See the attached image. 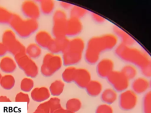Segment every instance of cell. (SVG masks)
<instances>
[{
  "label": "cell",
  "instance_id": "19",
  "mask_svg": "<svg viewBox=\"0 0 151 113\" xmlns=\"http://www.w3.org/2000/svg\"><path fill=\"white\" fill-rule=\"evenodd\" d=\"M113 31L114 32V34H115L117 37L121 40L122 44L131 46L135 43L136 41L132 36L119 27L114 25L113 28Z\"/></svg>",
  "mask_w": 151,
  "mask_h": 113
},
{
  "label": "cell",
  "instance_id": "35",
  "mask_svg": "<svg viewBox=\"0 0 151 113\" xmlns=\"http://www.w3.org/2000/svg\"><path fill=\"white\" fill-rule=\"evenodd\" d=\"M113 109L110 105L104 103L97 107L95 113H113Z\"/></svg>",
  "mask_w": 151,
  "mask_h": 113
},
{
  "label": "cell",
  "instance_id": "9",
  "mask_svg": "<svg viewBox=\"0 0 151 113\" xmlns=\"http://www.w3.org/2000/svg\"><path fill=\"white\" fill-rule=\"evenodd\" d=\"M109 83L117 92H122L127 89L129 86V80L124 76L121 71H113L107 77Z\"/></svg>",
  "mask_w": 151,
  "mask_h": 113
},
{
  "label": "cell",
  "instance_id": "5",
  "mask_svg": "<svg viewBox=\"0 0 151 113\" xmlns=\"http://www.w3.org/2000/svg\"><path fill=\"white\" fill-rule=\"evenodd\" d=\"M63 64V59L60 56L48 53L43 58L40 68L41 73L44 77H51L61 68Z\"/></svg>",
  "mask_w": 151,
  "mask_h": 113
},
{
  "label": "cell",
  "instance_id": "32",
  "mask_svg": "<svg viewBox=\"0 0 151 113\" xmlns=\"http://www.w3.org/2000/svg\"><path fill=\"white\" fill-rule=\"evenodd\" d=\"M143 109L144 113H151V90L147 91L143 97Z\"/></svg>",
  "mask_w": 151,
  "mask_h": 113
},
{
  "label": "cell",
  "instance_id": "14",
  "mask_svg": "<svg viewBox=\"0 0 151 113\" xmlns=\"http://www.w3.org/2000/svg\"><path fill=\"white\" fill-rule=\"evenodd\" d=\"M91 80V74L88 70L85 68H77L74 82L78 87L81 88H86Z\"/></svg>",
  "mask_w": 151,
  "mask_h": 113
},
{
  "label": "cell",
  "instance_id": "21",
  "mask_svg": "<svg viewBox=\"0 0 151 113\" xmlns=\"http://www.w3.org/2000/svg\"><path fill=\"white\" fill-rule=\"evenodd\" d=\"M87 93L91 97H97L101 94L103 86L101 83L97 80H91L86 87Z\"/></svg>",
  "mask_w": 151,
  "mask_h": 113
},
{
  "label": "cell",
  "instance_id": "8",
  "mask_svg": "<svg viewBox=\"0 0 151 113\" xmlns=\"http://www.w3.org/2000/svg\"><path fill=\"white\" fill-rule=\"evenodd\" d=\"M67 19L66 14L64 11L57 9L54 12L52 17L53 26L52 31L55 38L67 36Z\"/></svg>",
  "mask_w": 151,
  "mask_h": 113
},
{
  "label": "cell",
  "instance_id": "24",
  "mask_svg": "<svg viewBox=\"0 0 151 113\" xmlns=\"http://www.w3.org/2000/svg\"><path fill=\"white\" fill-rule=\"evenodd\" d=\"M41 48L36 43H31L26 48V54L31 59H37L41 55Z\"/></svg>",
  "mask_w": 151,
  "mask_h": 113
},
{
  "label": "cell",
  "instance_id": "31",
  "mask_svg": "<svg viewBox=\"0 0 151 113\" xmlns=\"http://www.w3.org/2000/svg\"><path fill=\"white\" fill-rule=\"evenodd\" d=\"M87 12L88 11L86 9L75 5L70 10V18L80 19L86 15Z\"/></svg>",
  "mask_w": 151,
  "mask_h": 113
},
{
  "label": "cell",
  "instance_id": "13",
  "mask_svg": "<svg viewBox=\"0 0 151 113\" xmlns=\"http://www.w3.org/2000/svg\"><path fill=\"white\" fill-rule=\"evenodd\" d=\"M114 64L110 58H103L97 62L96 72L98 75L101 78H107L108 75L114 71Z\"/></svg>",
  "mask_w": 151,
  "mask_h": 113
},
{
  "label": "cell",
  "instance_id": "26",
  "mask_svg": "<svg viewBox=\"0 0 151 113\" xmlns=\"http://www.w3.org/2000/svg\"><path fill=\"white\" fill-rule=\"evenodd\" d=\"M121 72L129 81L134 79L137 74V70L136 67L132 64L124 65L122 68Z\"/></svg>",
  "mask_w": 151,
  "mask_h": 113
},
{
  "label": "cell",
  "instance_id": "17",
  "mask_svg": "<svg viewBox=\"0 0 151 113\" xmlns=\"http://www.w3.org/2000/svg\"><path fill=\"white\" fill-rule=\"evenodd\" d=\"M149 87V81L145 77L135 78L132 83V89L136 94H142L146 92Z\"/></svg>",
  "mask_w": 151,
  "mask_h": 113
},
{
  "label": "cell",
  "instance_id": "7",
  "mask_svg": "<svg viewBox=\"0 0 151 113\" xmlns=\"http://www.w3.org/2000/svg\"><path fill=\"white\" fill-rule=\"evenodd\" d=\"M15 61L24 74L29 78H35L38 74V67L36 63L26 53L14 56Z\"/></svg>",
  "mask_w": 151,
  "mask_h": 113
},
{
  "label": "cell",
  "instance_id": "10",
  "mask_svg": "<svg viewBox=\"0 0 151 113\" xmlns=\"http://www.w3.org/2000/svg\"><path fill=\"white\" fill-rule=\"evenodd\" d=\"M138 97L132 89H126L122 92L119 97V105L120 108L124 111L134 109L137 104Z\"/></svg>",
  "mask_w": 151,
  "mask_h": 113
},
{
  "label": "cell",
  "instance_id": "18",
  "mask_svg": "<svg viewBox=\"0 0 151 113\" xmlns=\"http://www.w3.org/2000/svg\"><path fill=\"white\" fill-rule=\"evenodd\" d=\"M17 68V63L11 57L8 56H4L0 61V69L1 70L6 73L10 74L14 72Z\"/></svg>",
  "mask_w": 151,
  "mask_h": 113
},
{
  "label": "cell",
  "instance_id": "23",
  "mask_svg": "<svg viewBox=\"0 0 151 113\" xmlns=\"http://www.w3.org/2000/svg\"><path fill=\"white\" fill-rule=\"evenodd\" d=\"M64 88V82L60 79H57L51 84L49 87V91L51 95L57 97V96L60 95L63 93Z\"/></svg>",
  "mask_w": 151,
  "mask_h": 113
},
{
  "label": "cell",
  "instance_id": "12",
  "mask_svg": "<svg viewBox=\"0 0 151 113\" xmlns=\"http://www.w3.org/2000/svg\"><path fill=\"white\" fill-rule=\"evenodd\" d=\"M70 42V40L67 36L52 38L47 49L53 54L60 52H64L67 49Z\"/></svg>",
  "mask_w": 151,
  "mask_h": 113
},
{
  "label": "cell",
  "instance_id": "4",
  "mask_svg": "<svg viewBox=\"0 0 151 113\" xmlns=\"http://www.w3.org/2000/svg\"><path fill=\"white\" fill-rule=\"evenodd\" d=\"M9 24L14 31V32L23 38L29 37L38 28V24L37 20L31 19H23L17 14H12Z\"/></svg>",
  "mask_w": 151,
  "mask_h": 113
},
{
  "label": "cell",
  "instance_id": "22",
  "mask_svg": "<svg viewBox=\"0 0 151 113\" xmlns=\"http://www.w3.org/2000/svg\"><path fill=\"white\" fill-rule=\"evenodd\" d=\"M52 39L51 35L45 31H40L37 33L35 36V41L40 47L47 48L50 41Z\"/></svg>",
  "mask_w": 151,
  "mask_h": 113
},
{
  "label": "cell",
  "instance_id": "36",
  "mask_svg": "<svg viewBox=\"0 0 151 113\" xmlns=\"http://www.w3.org/2000/svg\"><path fill=\"white\" fill-rule=\"evenodd\" d=\"M33 113H50V107L47 101L40 104Z\"/></svg>",
  "mask_w": 151,
  "mask_h": 113
},
{
  "label": "cell",
  "instance_id": "30",
  "mask_svg": "<svg viewBox=\"0 0 151 113\" xmlns=\"http://www.w3.org/2000/svg\"><path fill=\"white\" fill-rule=\"evenodd\" d=\"M34 82L31 78H24L20 83V88L22 92H28L33 89Z\"/></svg>",
  "mask_w": 151,
  "mask_h": 113
},
{
  "label": "cell",
  "instance_id": "42",
  "mask_svg": "<svg viewBox=\"0 0 151 113\" xmlns=\"http://www.w3.org/2000/svg\"><path fill=\"white\" fill-rule=\"evenodd\" d=\"M0 102H11V100L6 96L0 95Z\"/></svg>",
  "mask_w": 151,
  "mask_h": 113
},
{
  "label": "cell",
  "instance_id": "11",
  "mask_svg": "<svg viewBox=\"0 0 151 113\" xmlns=\"http://www.w3.org/2000/svg\"><path fill=\"white\" fill-rule=\"evenodd\" d=\"M21 11L28 19L36 20L40 15L39 6L32 1H24L21 5Z\"/></svg>",
  "mask_w": 151,
  "mask_h": 113
},
{
  "label": "cell",
  "instance_id": "28",
  "mask_svg": "<svg viewBox=\"0 0 151 113\" xmlns=\"http://www.w3.org/2000/svg\"><path fill=\"white\" fill-rule=\"evenodd\" d=\"M40 8L44 14H50L55 7L54 2L52 0H41L40 1Z\"/></svg>",
  "mask_w": 151,
  "mask_h": 113
},
{
  "label": "cell",
  "instance_id": "33",
  "mask_svg": "<svg viewBox=\"0 0 151 113\" xmlns=\"http://www.w3.org/2000/svg\"><path fill=\"white\" fill-rule=\"evenodd\" d=\"M47 102L50 107V113H53L54 111L62 108L60 103V99L56 97L51 98Z\"/></svg>",
  "mask_w": 151,
  "mask_h": 113
},
{
  "label": "cell",
  "instance_id": "6",
  "mask_svg": "<svg viewBox=\"0 0 151 113\" xmlns=\"http://www.w3.org/2000/svg\"><path fill=\"white\" fill-rule=\"evenodd\" d=\"M2 42L7 51L14 56L19 54H24L26 52L25 46L17 39L15 33L11 29H7L4 32Z\"/></svg>",
  "mask_w": 151,
  "mask_h": 113
},
{
  "label": "cell",
  "instance_id": "16",
  "mask_svg": "<svg viewBox=\"0 0 151 113\" xmlns=\"http://www.w3.org/2000/svg\"><path fill=\"white\" fill-rule=\"evenodd\" d=\"M50 92L49 89L45 87H36L33 88L31 92V97L32 99L35 102H43L47 101L50 97Z\"/></svg>",
  "mask_w": 151,
  "mask_h": 113
},
{
  "label": "cell",
  "instance_id": "43",
  "mask_svg": "<svg viewBox=\"0 0 151 113\" xmlns=\"http://www.w3.org/2000/svg\"><path fill=\"white\" fill-rule=\"evenodd\" d=\"M60 5L64 9H68V8H70V7L71 6V5L70 4H68V3H66V2H60Z\"/></svg>",
  "mask_w": 151,
  "mask_h": 113
},
{
  "label": "cell",
  "instance_id": "39",
  "mask_svg": "<svg viewBox=\"0 0 151 113\" xmlns=\"http://www.w3.org/2000/svg\"><path fill=\"white\" fill-rule=\"evenodd\" d=\"M91 18L92 19L97 23H99V24H101V23H103L105 21V18L99 15L98 14H96L95 13H93L92 12L91 13Z\"/></svg>",
  "mask_w": 151,
  "mask_h": 113
},
{
  "label": "cell",
  "instance_id": "41",
  "mask_svg": "<svg viewBox=\"0 0 151 113\" xmlns=\"http://www.w3.org/2000/svg\"><path fill=\"white\" fill-rule=\"evenodd\" d=\"M53 113H76V112H71L67 109H64V108H61L54 111Z\"/></svg>",
  "mask_w": 151,
  "mask_h": 113
},
{
  "label": "cell",
  "instance_id": "38",
  "mask_svg": "<svg viewBox=\"0 0 151 113\" xmlns=\"http://www.w3.org/2000/svg\"><path fill=\"white\" fill-rule=\"evenodd\" d=\"M140 70L142 74L145 77H151V59L145 66L140 68Z\"/></svg>",
  "mask_w": 151,
  "mask_h": 113
},
{
  "label": "cell",
  "instance_id": "37",
  "mask_svg": "<svg viewBox=\"0 0 151 113\" xmlns=\"http://www.w3.org/2000/svg\"><path fill=\"white\" fill-rule=\"evenodd\" d=\"M15 101L16 102H25L27 103H29L30 101L29 97L28 94L24 92H18L15 98Z\"/></svg>",
  "mask_w": 151,
  "mask_h": 113
},
{
  "label": "cell",
  "instance_id": "1",
  "mask_svg": "<svg viewBox=\"0 0 151 113\" xmlns=\"http://www.w3.org/2000/svg\"><path fill=\"white\" fill-rule=\"evenodd\" d=\"M118 42V38L114 34H105L91 38L87 44L85 59L90 64L98 62L101 52L114 48Z\"/></svg>",
  "mask_w": 151,
  "mask_h": 113
},
{
  "label": "cell",
  "instance_id": "20",
  "mask_svg": "<svg viewBox=\"0 0 151 113\" xmlns=\"http://www.w3.org/2000/svg\"><path fill=\"white\" fill-rule=\"evenodd\" d=\"M118 98L117 92L113 88H107L104 89L101 94V99L104 103L109 105L113 104Z\"/></svg>",
  "mask_w": 151,
  "mask_h": 113
},
{
  "label": "cell",
  "instance_id": "34",
  "mask_svg": "<svg viewBox=\"0 0 151 113\" xmlns=\"http://www.w3.org/2000/svg\"><path fill=\"white\" fill-rule=\"evenodd\" d=\"M12 14L6 9L0 6V24L9 23Z\"/></svg>",
  "mask_w": 151,
  "mask_h": 113
},
{
  "label": "cell",
  "instance_id": "27",
  "mask_svg": "<svg viewBox=\"0 0 151 113\" xmlns=\"http://www.w3.org/2000/svg\"><path fill=\"white\" fill-rule=\"evenodd\" d=\"M76 69L77 68L73 66L66 68L62 73L63 80L67 83H70L74 81Z\"/></svg>",
  "mask_w": 151,
  "mask_h": 113
},
{
  "label": "cell",
  "instance_id": "29",
  "mask_svg": "<svg viewBox=\"0 0 151 113\" xmlns=\"http://www.w3.org/2000/svg\"><path fill=\"white\" fill-rule=\"evenodd\" d=\"M81 107V102L78 98H71L68 99L65 104V109L76 112L78 111Z\"/></svg>",
  "mask_w": 151,
  "mask_h": 113
},
{
  "label": "cell",
  "instance_id": "2",
  "mask_svg": "<svg viewBox=\"0 0 151 113\" xmlns=\"http://www.w3.org/2000/svg\"><path fill=\"white\" fill-rule=\"evenodd\" d=\"M115 53L122 60L137 66L140 68L145 66L150 59L146 52L122 43L115 49Z\"/></svg>",
  "mask_w": 151,
  "mask_h": 113
},
{
  "label": "cell",
  "instance_id": "45",
  "mask_svg": "<svg viewBox=\"0 0 151 113\" xmlns=\"http://www.w3.org/2000/svg\"><path fill=\"white\" fill-rule=\"evenodd\" d=\"M149 85H150V88H151V79H150V81H149Z\"/></svg>",
  "mask_w": 151,
  "mask_h": 113
},
{
  "label": "cell",
  "instance_id": "25",
  "mask_svg": "<svg viewBox=\"0 0 151 113\" xmlns=\"http://www.w3.org/2000/svg\"><path fill=\"white\" fill-rule=\"evenodd\" d=\"M15 79L11 74H5L2 76L0 85L5 90L11 89L15 85Z\"/></svg>",
  "mask_w": 151,
  "mask_h": 113
},
{
  "label": "cell",
  "instance_id": "15",
  "mask_svg": "<svg viewBox=\"0 0 151 113\" xmlns=\"http://www.w3.org/2000/svg\"><path fill=\"white\" fill-rule=\"evenodd\" d=\"M83 29V25L80 19L70 18L67 19L66 36H76L81 33Z\"/></svg>",
  "mask_w": 151,
  "mask_h": 113
},
{
  "label": "cell",
  "instance_id": "44",
  "mask_svg": "<svg viewBox=\"0 0 151 113\" xmlns=\"http://www.w3.org/2000/svg\"><path fill=\"white\" fill-rule=\"evenodd\" d=\"M2 77V75H1V74L0 73V82H1V80Z\"/></svg>",
  "mask_w": 151,
  "mask_h": 113
},
{
  "label": "cell",
  "instance_id": "3",
  "mask_svg": "<svg viewBox=\"0 0 151 113\" xmlns=\"http://www.w3.org/2000/svg\"><path fill=\"white\" fill-rule=\"evenodd\" d=\"M85 48V43L81 38L70 40L69 44L63 53V63L65 66H72L78 64L81 59Z\"/></svg>",
  "mask_w": 151,
  "mask_h": 113
},
{
  "label": "cell",
  "instance_id": "40",
  "mask_svg": "<svg viewBox=\"0 0 151 113\" xmlns=\"http://www.w3.org/2000/svg\"><path fill=\"white\" fill-rule=\"evenodd\" d=\"M6 52H7V50L5 46H4V45L2 42H0V57L3 56L6 54Z\"/></svg>",
  "mask_w": 151,
  "mask_h": 113
}]
</instances>
